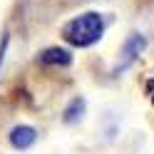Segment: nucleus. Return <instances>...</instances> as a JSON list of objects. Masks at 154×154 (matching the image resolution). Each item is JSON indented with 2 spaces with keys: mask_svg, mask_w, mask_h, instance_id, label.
Listing matches in <instances>:
<instances>
[{
  "mask_svg": "<svg viewBox=\"0 0 154 154\" xmlns=\"http://www.w3.org/2000/svg\"><path fill=\"white\" fill-rule=\"evenodd\" d=\"M102 32H104V17L92 10L70 17L60 30L62 40H67L72 47H90L102 37Z\"/></svg>",
  "mask_w": 154,
  "mask_h": 154,
  "instance_id": "obj_1",
  "label": "nucleus"
},
{
  "mask_svg": "<svg viewBox=\"0 0 154 154\" xmlns=\"http://www.w3.org/2000/svg\"><path fill=\"white\" fill-rule=\"evenodd\" d=\"M35 142H37V129L30 127V124H17V127L10 129V144L15 149L25 152V149H30Z\"/></svg>",
  "mask_w": 154,
  "mask_h": 154,
  "instance_id": "obj_2",
  "label": "nucleus"
},
{
  "mask_svg": "<svg viewBox=\"0 0 154 154\" xmlns=\"http://www.w3.org/2000/svg\"><path fill=\"white\" fill-rule=\"evenodd\" d=\"M40 62L42 65H60V67H67L72 62V55L70 50L65 47H47L45 52H40Z\"/></svg>",
  "mask_w": 154,
  "mask_h": 154,
  "instance_id": "obj_3",
  "label": "nucleus"
},
{
  "mask_svg": "<svg viewBox=\"0 0 154 154\" xmlns=\"http://www.w3.org/2000/svg\"><path fill=\"white\" fill-rule=\"evenodd\" d=\"M144 47H147V37L144 35H132L127 42H124V50H122V55H124V65L127 62H132L134 57H137Z\"/></svg>",
  "mask_w": 154,
  "mask_h": 154,
  "instance_id": "obj_4",
  "label": "nucleus"
},
{
  "mask_svg": "<svg viewBox=\"0 0 154 154\" xmlns=\"http://www.w3.org/2000/svg\"><path fill=\"white\" fill-rule=\"evenodd\" d=\"M82 114H85V100H82V97H75L70 104H67L62 119H65L67 124H75L77 119H82Z\"/></svg>",
  "mask_w": 154,
  "mask_h": 154,
  "instance_id": "obj_5",
  "label": "nucleus"
},
{
  "mask_svg": "<svg viewBox=\"0 0 154 154\" xmlns=\"http://www.w3.org/2000/svg\"><path fill=\"white\" fill-rule=\"evenodd\" d=\"M147 92H149V97H152V102H154V80L147 82Z\"/></svg>",
  "mask_w": 154,
  "mask_h": 154,
  "instance_id": "obj_6",
  "label": "nucleus"
}]
</instances>
